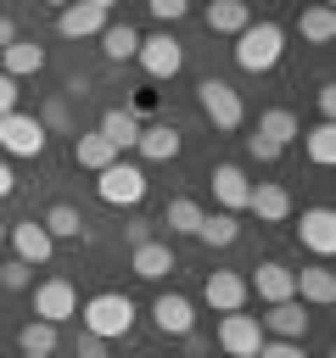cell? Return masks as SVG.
<instances>
[{
  "label": "cell",
  "mask_w": 336,
  "mask_h": 358,
  "mask_svg": "<svg viewBox=\"0 0 336 358\" xmlns=\"http://www.w3.org/2000/svg\"><path fill=\"white\" fill-rule=\"evenodd\" d=\"M246 291H258V302H286V296H297V274L286 263H258V274L246 280Z\"/></svg>",
  "instance_id": "9a60e30c"
},
{
  "label": "cell",
  "mask_w": 336,
  "mask_h": 358,
  "mask_svg": "<svg viewBox=\"0 0 336 358\" xmlns=\"http://www.w3.org/2000/svg\"><path fill=\"white\" fill-rule=\"evenodd\" d=\"M246 22H252V6H246V0H213V6H207V28H213V34H230V39H235Z\"/></svg>",
  "instance_id": "7402d4cb"
},
{
  "label": "cell",
  "mask_w": 336,
  "mask_h": 358,
  "mask_svg": "<svg viewBox=\"0 0 336 358\" xmlns=\"http://www.w3.org/2000/svg\"><path fill=\"white\" fill-rule=\"evenodd\" d=\"M218 347H224L230 358H252V352L263 347V324H258L252 313H241V308H235V313H224V319H218Z\"/></svg>",
  "instance_id": "52a82bcc"
},
{
  "label": "cell",
  "mask_w": 336,
  "mask_h": 358,
  "mask_svg": "<svg viewBox=\"0 0 336 358\" xmlns=\"http://www.w3.org/2000/svg\"><path fill=\"white\" fill-rule=\"evenodd\" d=\"M22 358H50V352H22Z\"/></svg>",
  "instance_id": "bcb514c9"
},
{
  "label": "cell",
  "mask_w": 336,
  "mask_h": 358,
  "mask_svg": "<svg viewBox=\"0 0 336 358\" xmlns=\"http://www.w3.org/2000/svg\"><path fill=\"white\" fill-rule=\"evenodd\" d=\"M202 296H207V308L213 313H235V308H246V280L241 274H230V268H213L207 274V285H202Z\"/></svg>",
  "instance_id": "4fadbf2b"
},
{
  "label": "cell",
  "mask_w": 336,
  "mask_h": 358,
  "mask_svg": "<svg viewBox=\"0 0 336 358\" xmlns=\"http://www.w3.org/2000/svg\"><path fill=\"white\" fill-rule=\"evenodd\" d=\"M246 207H252L263 224H286V218H291V196H286V185H252Z\"/></svg>",
  "instance_id": "d6986e66"
},
{
  "label": "cell",
  "mask_w": 336,
  "mask_h": 358,
  "mask_svg": "<svg viewBox=\"0 0 336 358\" xmlns=\"http://www.w3.org/2000/svg\"><path fill=\"white\" fill-rule=\"evenodd\" d=\"M95 39H101V56H106V62H129V56L140 50V34H134L129 22H106Z\"/></svg>",
  "instance_id": "f1b7e54d"
},
{
  "label": "cell",
  "mask_w": 336,
  "mask_h": 358,
  "mask_svg": "<svg viewBox=\"0 0 336 358\" xmlns=\"http://www.w3.org/2000/svg\"><path fill=\"white\" fill-rule=\"evenodd\" d=\"M0 241H6V224H0Z\"/></svg>",
  "instance_id": "7dc6e473"
},
{
  "label": "cell",
  "mask_w": 336,
  "mask_h": 358,
  "mask_svg": "<svg viewBox=\"0 0 336 358\" xmlns=\"http://www.w3.org/2000/svg\"><path fill=\"white\" fill-rule=\"evenodd\" d=\"M11 39H17V22H11V17H6V11H0V50H6V45H11Z\"/></svg>",
  "instance_id": "b9f144b4"
},
{
  "label": "cell",
  "mask_w": 336,
  "mask_h": 358,
  "mask_svg": "<svg viewBox=\"0 0 336 358\" xmlns=\"http://www.w3.org/2000/svg\"><path fill=\"white\" fill-rule=\"evenodd\" d=\"M140 67H146V78H174L179 67H185V45L162 28V34H151V39H140Z\"/></svg>",
  "instance_id": "5b68a950"
},
{
  "label": "cell",
  "mask_w": 336,
  "mask_h": 358,
  "mask_svg": "<svg viewBox=\"0 0 336 358\" xmlns=\"http://www.w3.org/2000/svg\"><path fill=\"white\" fill-rule=\"evenodd\" d=\"M302 151H308V162H319V168H330L336 162V123H314L308 129V140H302Z\"/></svg>",
  "instance_id": "4dcf8cb0"
},
{
  "label": "cell",
  "mask_w": 336,
  "mask_h": 358,
  "mask_svg": "<svg viewBox=\"0 0 336 358\" xmlns=\"http://www.w3.org/2000/svg\"><path fill=\"white\" fill-rule=\"evenodd\" d=\"M101 28H106V11L90 6V0H73V6L56 11V34H62V39H95Z\"/></svg>",
  "instance_id": "30bf717a"
},
{
  "label": "cell",
  "mask_w": 336,
  "mask_h": 358,
  "mask_svg": "<svg viewBox=\"0 0 336 358\" xmlns=\"http://www.w3.org/2000/svg\"><path fill=\"white\" fill-rule=\"evenodd\" d=\"M140 157L146 162H174L179 157V129H168V123H157V129H140Z\"/></svg>",
  "instance_id": "d4e9b609"
},
{
  "label": "cell",
  "mask_w": 336,
  "mask_h": 358,
  "mask_svg": "<svg viewBox=\"0 0 336 358\" xmlns=\"http://www.w3.org/2000/svg\"><path fill=\"white\" fill-rule=\"evenodd\" d=\"M90 6H101V11H112V6H118V0H90Z\"/></svg>",
  "instance_id": "ee69618b"
},
{
  "label": "cell",
  "mask_w": 336,
  "mask_h": 358,
  "mask_svg": "<svg viewBox=\"0 0 336 358\" xmlns=\"http://www.w3.org/2000/svg\"><path fill=\"white\" fill-rule=\"evenodd\" d=\"M6 241L17 246V257H22L28 268H34V263H50V252H56V241L45 235V224H39V218H22V224H11V229H6Z\"/></svg>",
  "instance_id": "7c38bea8"
},
{
  "label": "cell",
  "mask_w": 336,
  "mask_h": 358,
  "mask_svg": "<svg viewBox=\"0 0 336 358\" xmlns=\"http://www.w3.org/2000/svg\"><path fill=\"white\" fill-rule=\"evenodd\" d=\"M78 313V291L67 280H45L34 285V319H50V324H67Z\"/></svg>",
  "instance_id": "ba28073f"
},
{
  "label": "cell",
  "mask_w": 336,
  "mask_h": 358,
  "mask_svg": "<svg viewBox=\"0 0 336 358\" xmlns=\"http://www.w3.org/2000/svg\"><path fill=\"white\" fill-rule=\"evenodd\" d=\"M297 34H302L308 45H330V39H336V11H330L325 0H319V6H308V11L297 17Z\"/></svg>",
  "instance_id": "83f0119b"
},
{
  "label": "cell",
  "mask_w": 336,
  "mask_h": 358,
  "mask_svg": "<svg viewBox=\"0 0 336 358\" xmlns=\"http://www.w3.org/2000/svg\"><path fill=\"white\" fill-rule=\"evenodd\" d=\"M196 241H202V246H235V241H241V218L224 213V207H218V213H202Z\"/></svg>",
  "instance_id": "ffe728a7"
},
{
  "label": "cell",
  "mask_w": 336,
  "mask_h": 358,
  "mask_svg": "<svg viewBox=\"0 0 336 358\" xmlns=\"http://www.w3.org/2000/svg\"><path fill=\"white\" fill-rule=\"evenodd\" d=\"M123 235H129V246H140V241H151V224H123Z\"/></svg>",
  "instance_id": "60d3db41"
},
{
  "label": "cell",
  "mask_w": 336,
  "mask_h": 358,
  "mask_svg": "<svg viewBox=\"0 0 336 358\" xmlns=\"http://www.w3.org/2000/svg\"><path fill=\"white\" fill-rule=\"evenodd\" d=\"M196 101H202V112H207L213 129H241V117H246L241 90L224 84V78H202V84H196Z\"/></svg>",
  "instance_id": "277c9868"
},
{
  "label": "cell",
  "mask_w": 336,
  "mask_h": 358,
  "mask_svg": "<svg viewBox=\"0 0 336 358\" xmlns=\"http://www.w3.org/2000/svg\"><path fill=\"white\" fill-rule=\"evenodd\" d=\"M258 324H263V336H280V341H302V336H308V313H302V302H297V296L269 302V313H263Z\"/></svg>",
  "instance_id": "5bb4252c"
},
{
  "label": "cell",
  "mask_w": 336,
  "mask_h": 358,
  "mask_svg": "<svg viewBox=\"0 0 336 358\" xmlns=\"http://www.w3.org/2000/svg\"><path fill=\"white\" fill-rule=\"evenodd\" d=\"M297 241H302L314 257H330V252H336V213H330V207H308L302 224H297Z\"/></svg>",
  "instance_id": "8fae6325"
},
{
  "label": "cell",
  "mask_w": 336,
  "mask_h": 358,
  "mask_svg": "<svg viewBox=\"0 0 336 358\" xmlns=\"http://www.w3.org/2000/svg\"><path fill=\"white\" fill-rule=\"evenodd\" d=\"M95 196L106 201V207H140L146 201V168H134V162H106L101 173H95Z\"/></svg>",
  "instance_id": "3957f363"
},
{
  "label": "cell",
  "mask_w": 336,
  "mask_h": 358,
  "mask_svg": "<svg viewBox=\"0 0 336 358\" xmlns=\"http://www.w3.org/2000/svg\"><path fill=\"white\" fill-rule=\"evenodd\" d=\"M246 151H252V162H274V157H280V145L263 140V134H246Z\"/></svg>",
  "instance_id": "d590c367"
},
{
  "label": "cell",
  "mask_w": 336,
  "mask_h": 358,
  "mask_svg": "<svg viewBox=\"0 0 336 358\" xmlns=\"http://www.w3.org/2000/svg\"><path fill=\"white\" fill-rule=\"evenodd\" d=\"M151 324H157L162 336H190V330H196V308H190V296L162 291V296L151 302Z\"/></svg>",
  "instance_id": "9c48e42d"
},
{
  "label": "cell",
  "mask_w": 336,
  "mask_h": 358,
  "mask_svg": "<svg viewBox=\"0 0 336 358\" xmlns=\"http://www.w3.org/2000/svg\"><path fill=\"white\" fill-rule=\"evenodd\" d=\"M6 112H17V78L0 73V117H6Z\"/></svg>",
  "instance_id": "74e56055"
},
{
  "label": "cell",
  "mask_w": 336,
  "mask_h": 358,
  "mask_svg": "<svg viewBox=\"0 0 336 358\" xmlns=\"http://www.w3.org/2000/svg\"><path fill=\"white\" fill-rule=\"evenodd\" d=\"M179 263H174V252L162 246V241H140L134 246V274L140 280H162V274H174Z\"/></svg>",
  "instance_id": "4316f807"
},
{
  "label": "cell",
  "mask_w": 336,
  "mask_h": 358,
  "mask_svg": "<svg viewBox=\"0 0 336 358\" xmlns=\"http://www.w3.org/2000/svg\"><path fill=\"white\" fill-rule=\"evenodd\" d=\"M297 274V296L314 302V308H330L336 302V274L330 268H291Z\"/></svg>",
  "instance_id": "44dd1931"
},
{
  "label": "cell",
  "mask_w": 336,
  "mask_h": 358,
  "mask_svg": "<svg viewBox=\"0 0 336 358\" xmlns=\"http://www.w3.org/2000/svg\"><path fill=\"white\" fill-rule=\"evenodd\" d=\"M17 347H22V352H56V347H62V324H50V319H28V324L17 330Z\"/></svg>",
  "instance_id": "f546056e"
},
{
  "label": "cell",
  "mask_w": 336,
  "mask_h": 358,
  "mask_svg": "<svg viewBox=\"0 0 336 358\" xmlns=\"http://www.w3.org/2000/svg\"><path fill=\"white\" fill-rule=\"evenodd\" d=\"M78 319H84V336L118 341V336H129V330H134V302H129L123 291H95V296L78 308Z\"/></svg>",
  "instance_id": "7a4b0ae2"
},
{
  "label": "cell",
  "mask_w": 336,
  "mask_h": 358,
  "mask_svg": "<svg viewBox=\"0 0 336 358\" xmlns=\"http://www.w3.org/2000/svg\"><path fill=\"white\" fill-rule=\"evenodd\" d=\"M39 67H45V45H34V39H11L0 50V73L6 78H34Z\"/></svg>",
  "instance_id": "e0dca14e"
},
{
  "label": "cell",
  "mask_w": 336,
  "mask_h": 358,
  "mask_svg": "<svg viewBox=\"0 0 336 358\" xmlns=\"http://www.w3.org/2000/svg\"><path fill=\"white\" fill-rule=\"evenodd\" d=\"M162 224H168L174 235H196V224H202V207H196L190 196H179V201H168V213H162Z\"/></svg>",
  "instance_id": "1f68e13d"
},
{
  "label": "cell",
  "mask_w": 336,
  "mask_h": 358,
  "mask_svg": "<svg viewBox=\"0 0 336 358\" xmlns=\"http://www.w3.org/2000/svg\"><path fill=\"white\" fill-rule=\"evenodd\" d=\"M314 106H319V117L330 123V117H336V90H330V84H319V90H314Z\"/></svg>",
  "instance_id": "8d00e7d4"
},
{
  "label": "cell",
  "mask_w": 336,
  "mask_h": 358,
  "mask_svg": "<svg viewBox=\"0 0 336 358\" xmlns=\"http://www.w3.org/2000/svg\"><path fill=\"white\" fill-rule=\"evenodd\" d=\"M101 134H106L118 151H129V145L140 140V117H134L129 106H106V112H101Z\"/></svg>",
  "instance_id": "cb8c5ba5"
},
{
  "label": "cell",
  "mask_w": 336,
  "mask_h": 358,
  "mask_svg": "<svg viewBox=\"0 0 336 358\" xmlns=\"http://www.w3.org/2000/svg\"><path fill=\"white\" fill-rule=\"evenodd\" d=\"M146 6H151V17H157V22H179V17L190 11V0H146Z\"/></svg>",
  "instance_id": "e575fe53"
},
{
  "label": "cell",
  "mask_w": 336,
  "mask_h": 358,
  "mask_svg": "<svg viewBox=\"0 0 336 358\" xmlns=\"http://www.w3.org/2000/svg\"><path fill=\"white\" fill-rule=\"evenodd\" d=\"M28 280H34V274H28V263H22V257H11V263L0 268V285H6V291H22Z\"/></svg>",
  "instance_id": "836d02e7"
},
{
  "label": "cell",
  "mask_w": 336,
  "mask_h": 358,
  "mask_svg": "<svg viewBox=\"0 0 336 358\" xmlns=\"http://www.w3.org/2000/svg\"><path fill=\"white\" fill-rule=\"evenodd\" d=\"M213 196H218V207H224V213H241V207H246V196H252V179H246L235 162H218V168H213Z\"/></svg>",
  "instance_id": "2e32d148"
},
{
  "label": "cell",
  "mask_w": 336,
  "mask_h": 358,
  "mask_svg": "<svg viewBox=\"0 0 336 358\" xmlns=\"http://www.w3.org/2000/svg\"><path fill=\"white\" fill-rule=\"evenodd\" d=\"M39 123H45V129H67V106H62V101H50V106H45V117H39Z\"/></svg>",
  "instance_id": "f35d334b"
},
{
  "label": "cell",
  "mask_w": 336,
  "mask_h": 358,
  "mask_svg": "<svg viewBox=\"0 0 336 358\" xmlns=\"http://www.w3.org/2000/svg\"><path fill=\"white\" fill-rule=\"evenodd\" d=\"M0 151H11V157H39V151H45V123L28 117V112H6V117H0Z\"/></svg>",
  "instance_id": "8992f818"
},
{
  "label": "cell",
  "mask_w": 336,
  "mask_h": 358,
  "mask_svg": "<svg viewBox=\"0 0 336 358\" xmlns=\"http://www.w3.org/2000/svg\"><path fill=\"white\" fill-rule=\"evenodd\" d=\"M78 358H106V341H101V336H84V341H78Z\"/></svg>",
  "instance_id": "ab89813d"
},
{
  "label": "cell",
  "mask_w": 336,
  "mask_h": 358,
  "mask_svg": "<svg viewBox=\"0 0 336 358\" xmlns=\"http://www.w3.org/2000/svg\"><path fill=\"white\" fill-rule=\"evenodd\" d=\"M118 157H123V151H118L101 129H90V134H78V140H73V162H78V168H90V173H101V168H106V162H118Z\"/></svg>",
  "instance_id": "ac0fdd59"
},
{
  "label": "cell",
  "mask_w": 336,
  "mask_h": 358,
  "mask_svg": "<svg viewBox=\"0 0 336 358\" xmlns=\"http://www.w3.org/2000/svg\"><path fill=\"white\" fill-rule=\"evenodd\" d=\"M39 224H45V235H50V241H84V213H78L73 201H56Z\"/></svg>",
  "instance_id": "484cf974"
},
{
  "label": "cell",
  "mask_w": 336,
  "mask_h": 358,
  "mask_svg": "<svg viewBox=\"0 0 336 358\" xmlns=\"http://www.w3.org/2000/svg\"><path fill=\"white\" fill-rule=\"evenodd\" d=\"M258 134H263V140H274V145L286 151L291 140H302V123H297V112H286V106H269V112L258 117Z\"/></svg>",
  "instance_id": "603a6c76"
},
{
  "label": "cell",
  "mask_w": 336,
  "mask_h": 358,
  "mask_svg": "<svg viewBox=\"0 0 336 358\" xmlns=\"http://www.w3.org/2000/svg\"><path fill=\"white\" fill-rule=\"evenodd\" d=\"M286 56V28L280 22H246L235 34V67L241 73H269Z\"/></svg>",
  "instance_id": "6da1fadb"
},
{
  "label": "cell",
  "mask_w": 336,
  "mask_h": 358,
  "mask_svg": "<svg viewBox=\"0 0 336 358\" xmlns=\"http://www.w3.org/2000/svg\"><path fill=\"white\" fill-rule=\"evenodd\" d=\"M17 190V173H11V162H0V196H11Z\"/></svg>",
  "instance_id": "7bdbcfd3"
},
{
  "label": "cell",
  "mask_w": 336,
  "mask_h": 358,
  "mask_svg": "<svg viewBox=\"0 0 336 358\" xmlns=\"http://www.w3.org/2000/svg\"><path fill=\"white\" fill-rule=\"evenodd\" d=\"M45 6H56V11H62V6H73V0H45Z\"/></svg>",
  "instance_id": "f6af8a7d"
},
{
  "label": "cell",
  "mask_w": 336,
  "mask_h": 358,
  "mask_svg": "<svg viewBox=\"0 0 336 358\" xmlns=\"http://www.w3.org/2000/svg\"><path fill=\"white\" fill-rule=\"evenodd\" d=\"M252 358H308V352H302V341H280V336H263V347H258Z\"/></svg>",
  "instance_id": "d6a6232c"
}]
</instances>
